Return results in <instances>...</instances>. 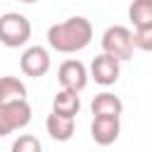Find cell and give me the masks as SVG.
<instances>
[{
  "instance_id": "cell-1",
  "label": "cell",
  "mask_w": 152,
  "mask_h": 152,
  "mask_svg": "<svg viewBox=\"0 0 152 152\" xmlns=\"http://www.w3.org/2000/svg\"><path fill=\"white\" fill-rule=\"evenodd\" d=\"M93 40V24L86 17H69L66 21L52 24L48 28V45L57 52L71 55L88 48Z\"/></svg>"
},
{
  "instance_id": "cell-2",
  "label": "cell",
  "mask_w": 152,
  "mask_h": 152,
  "mask_svg": "<svg viewBox=\"0 0 152 152\" xmlns=\"http://www.w3.org/2000/svg\"><path fill=\"white\" fill-rule=\"evenodd\" d=\"M31 38V21L19 12H5L0 17V43L7 48H21Z\"/></svg>"
},
{
  "instance_id": "cell-3",
  "label": "cell",
  "mask_w": 152,
  "mask_h": 152,
  "mask_svg": "<svg viewBox=\"0 0 152 152\" xmlns=\"http://www.w3.org/2000/svg\"><path fill=\"white\" fill-rule=\"evenodd\" d=\"M31 104L26 100H12V102H0V138L26 128L31 124Z\"/></svg>"
},
{
  "instance_id": "cell-4",
  "label": "cell",
  "mask_w": 152,
  "mask_h": 152,
  "mask_svg": "<svg viewBox=\"0 0 152 152\" xmlns=\"http://www.w3.org/2000/svg\"><path fill=\"white\" fill-rule=\"evenodd\" d=\"M102 52L114 57L116 62H126L133 57V38L128 26H109L102 33Z\"/></svg>"
},
{
  "instance_id": "cell-5",
  "label": "cell",
  "mask_w": 152,
  "mask_h": 152,
  "mask_svg": "<svg viewBox=\"0 0 152 152\" xmlns=\"http://www.w3.org/2000/svg\"><path fill=\"white\" fill-rule=\"evenodd\" d=\"M57 81H59L62 90L81 93L88 86V69L81 59H64L57 69Z\"/></svg>"
},
{
  "instance_id": "cell-6",
  "label": "cell",
  "mask_w": 152,
  "mask_h": 152,
  "mask_svg": "<svg viewBox=\"0 0 152 152\" xmlns=\"http://www.w3.org/2000/svg\"><path fill=\"white\" fill-rule=\"evenodd\" d=\"M19 69L24 76H31V78H40L50 71V55L45 48L40 45H31L24 50L21 59H19Z\"/></svg>"
},
{
  "instance_id": "cell-7",
  "label": "cell",
  "mask_w": 152,
  "mask_h": 152,
  "mask_svg": "<svg viewBox=\"0 0 152 152\" xmlns=\"http://www.w3.org/2000/svg\"><path fill=\"white\" fill-rule=\"evenodd\" d=\"M119 74H121V62H116L114 57L102 52L90 62V74L88 76L100 86H114L119 81Z\"/></svg>"
},
{
  "instance_id": "cell-8",
  "label": "cell",
  "mask_w": 152,
  "mask_h": 152,
  "mask_svg": "<svg viewBox=\"0 0 152 152\" xmlns=\"http://www.w3.org/2000/svg\"><path fill=\"white\" fill-rule=\"evenodd\" d=\"M119 133H121L119 116H93V121H90V138L97 145H112V142H116Z\"/></svg>"
},
{
  "instance_id": "cell-9",
  "label": "cell",
  "mask_w": 152,
  "mask_h": 152,
  "mask_svg": "<svg viewBox=\"0 0 152 152\" xmlns=\"http://www.w3.org/2000/svg\"><path fill=\"white\" fill-rule=\"evenodd\" d=\"M45 128H48L50 138L57 140V142H66V140H71L74 133H76L74 119H66V116H59V114H52V112H50L48 119H45Z\"/></svg>"
},
{
  "instance_id": "cell-10",
  "label": "cell",
  "mask_w": 152,
  "mask_h": 152,
  "mask_svg": "<svg viewBox=\"0 0 152 152\" xmlns=\"http://www.w3.org/2000/svg\"><path fill=\"white\" fill-rule=\"evenodd\" d=\"M90 112H93V116H121L124 102H121L114 93H107V90H104V93H100V95L93 97Z\"/></svg>"
},
{
  "instance_id": "cell-11",
  "label": "cell",
  "mask_w": 152,
  "mask_h": 152,
  "mask_svg": "<svg viewBox=\"0 0 152 152\" xmlns=\"http://www.w3.org/2000/svg\"><path fill=\"white\" fill-rule=\"evenodd\" d=\"M81 112V97L78 93L71 90H59L52 100V114L66 116V119H76V114Z\"/></svg>"
},
{
  "instance_id": "cell-12",
  "label": "cell",
  "mask_w": 152,
  "mask_h": 152,
  "mask_svg": "<svg viewBox=\"0 0 152 152\" xmlns=\"http://www.w3.org/2000/svg\"><path fill=\"white\" fill-rule=\"evenodd\" d=\"M128 19L133 28H152V0H133L128 5Z\"/></svg>"
},
{
  "instance_id": "cell-13",
  "label": "cell",
  "mask_w": 152,
  "mask_h": 152,
  "mask_svg": "<svg viewBox=\"0 0 152 152\" xmlns=\"http://www.w3.org/2000/svg\"><path fill=\"white\" fill-rule=\"evenodd\" d=\"M26 100V86L17 76H0V102Z\"/></svg>"
},
{
  "instance_id": "cell-14",
  "label": "cell",
  "mask_w": 152,
  "mask_h": 152,
  "mask_svg": "<svg viewBox=\"0 0 152 152\" xmlns=\"http://www.w3.org/2000/svg\"><path fill=\"white\" fill-rule=\"evenodd\" d=\"M12 152H43V145L36 135L31 133H21L14 142H12Z\"/></svg>"
},
{
  "instance_id": "cell-15",
  "label": "cell",
  "mask_w": 152,
  "mask_h": 152,
  "mask_svg": "<svg viewBox=\"0 0 152 152\" xmlns=\"http://www.w3.org/2000/svg\"><path fill=\"white\" fill-rule=\"evenodd\" d=\"M131 38H133V50H142V52L152 50V28H133Z\"/></svg>"
},
{
  "instance_id": "cell-16",
  "label": "cell",
  "mask_w": 152,
  "mask_h": 152,
  "mask_svg": "<svg viewBox=\"0 0 152 152\" xmlns=\"http://www.w3.org/2000/svg\"><path fill=\"white\" fill-rule=\"evenodd\" d=\"M21 2H26V5H33V2H38V0H21Z\"/></svg>"
}]
</instances>
